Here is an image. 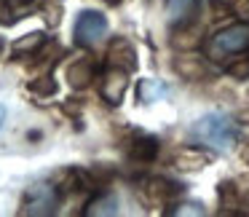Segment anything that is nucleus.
<instances>
[{
	"mask_svg": "<svg viewBox=\"0 0 249 217\" xmlns=\"http://www.w3.org/2000/svg\"><path fill=\"white\" fill-rule=\"evenodd\" d=\"M107 56H110V67H121V70H131V67L137 65V59H134V49H131L126 40H113L110 43V51H107Z\"/></svg>",
	"mask_w": 249,
	"mask_h": 217,
	"instance_id": "obj_8",
	"label": "nucleus"
},
{
	"mask_svg": "<svg viewBox=\"0 0 249 217\" xmlns=\"http://www.w3.org/2000/svg\"><path fill=\"white\" fill-rule=\"evenodd\" d=\"M129 156L134 158V161H153V158L158 156V142L153 140V137H137L134 142L129 145Z\"/></svg>",
	"mask_w": 249,
	"mask_h": 217,
	"instance_id": "obj_9",
	"label": "nucleus"
},
{
	"mask_svg": "<svg viewBox=\"0 0 249 217\" xmlns=\"http://www.w3.org/2000/svg\"><path fill=\"white\" fill-rule=\"evenodd\" d=\"M3 121H6V110L0 108V126H3Z\"/></svg>",
	"mask_w": 249,
	"mask_h": 217,
	"instance_id": "obj_17",
	"label": "nucleus"
},
{
	"mask_svg": "<svg viewBox=\"0 0 249 217\" xmlns=\"http://www.w3.org/2000/svg\"><path fill=\"white\" fill-rule=\"evenodd\" d=\"M115 212H118V201L113 196H102V199H94L83 215H115Z\"/></svg>",
	"mask_w": 249,
	"mask_h": 217,
	"instance_id": "obj_14",
	"label": "nucleus"
},
{
	"mask_svg": "<svg viewBox=\"0 0 249 217\" xmlns=\"http://www.w3.org/2000/svg\"><path fill=\"white\" fill-rule=\"evenodd\" d=\"M249 49V24H233L212 40L214 54H241Z\"/></svg>",
	"mask_w": 249,
	"mask_h": 217,
	"instance_id": "obj_4",
	"label": "nucleus"
},
{
	"mask_svg": "<svg viewBox=\"0 0 249 217\" xmlns=\"http://www.w3.org/2000/svg\"><path fill=\"white\" fill-rule=\"evenodd\" d=\"M107 33V19L99 11H81L75 19V43L78 46H94Z\"/></svg>",
	"mask_w": 249,
	"mask_h": 217,
	"instance_id": "obj_2",
	"label": "nucleus"
},
{
	"mask_svg": "<svg viewBox=\"0 0 249 217\" xmlns=\"http://www.w3.org/2000/svg\"><path fill=\"white\" fill-rule=\"evenodd\" d=\"M163 94H166V86H163L161 81L145 78V81L140 83V99H145V102H156V99L163 97Z\"/></svg>",
	"mask_w": 249,
	"mask_h": 217,
	"instance_id": "obj_13",
	"label": "nucleus"
},
{
	"mask_svg": "<svg viewBox=\"0 0 249 217\" xmlns=\"http://www.w3.org/2000/svg\"><path fill=\"white\" fill-rule=\"evenodd\" d=\"M94 75H97V67H94L91 59H78L67 67V81H70L72 89H86L91 86Z\"/></svg>",
	"mask_w": 249,
	"mask_h": 217,
	"instance_id": "obj_7",
	"label": "nucleus"
},
{
	"mask_svg": "<svg viewBox=\"0 0 249 217\" xmlns=\"http://www.w3.org/2000/svg\"><path fill=\"white\" fill-rule=\"evenodd\" d=\"M30 91L38 94V97H51V94L56 91V81H54V78H49V75L35 78V81L30 83Z\"/></svg>",
	"mask_w": 249,
	"mask_h": 217,
	"instance_id": "obj_15",
	"label": "nucleus"
},
{
	"mask_svg": "<svg viewBox=\"0 0 249 217\" xmlns=\"http://www.w3.org/2000/svg\"><path fill=\"white\" fill-rule=\"evenodd\" d=\"M126 86H129L126 70L110 67V70L102 75V81H99V94H102V99H107L110 105H118L121 97H124V91H126Z\"/></svg>",
	"mask_w": 249,
	"mask_h": 217,
	"instance_id": "obj_5",
	"label": "nucleus"
},
{
	"mask_svg": "<svg viewBox=\"0 0 249 217\" xmlns=\"http://www.w3.org/2000/svg\"><path fill=\"white\" fill-rule=\"evenodd\" d=\"M43 46H46V35L43 33H30L27 38H22V40H17V43H14V54L33 56L35 51H40Z\"/></svg>",
	"mask_w": 249,
	"mask_h": 217,
	"instance_id": "obj_10",
	"label": "nucleus"
},
{
	"mask_svg": "<svg viewBox=\"0 0 249 217\" xmlns=\"http://www.w3.org/2000/svg\"><path fill=\"white\" fill-rule=\"evenodd\" d=\"M179 193H182V188L177 182H169V180H150L145 185V199L156 206H163L169 201H174Z\"/></svg>",
	"mask_w": 249,
	"mask_h": 217,
	"instance_id": "obj_6",
	"label": "nucleus"
},
{
	"mask_svg": "<svg viewBox=\"0 0 249 217\" xmlns=\"http://www.w3.org/2000/svg\"><path fill=\"white\" fill-rule=\"evenodd\" d=\"M190 137L206 147H214V150H231L238 140V129L225 115H206L198 124H193Z\"/></svg>",
	"mask_w": 249,
	"mask_h": 217,
	"instance_id": "obj_1",
	"label": "nucleus"
},
{
	"mask_svg": "<svg viewBox=\"0 0 249 217\" xmlns=\"http://www.w3.org/2000/svg\"><path fill=\"white\" fill-rule=\"evenodd\" d=\"M24 14H27V8L19 6L17 0H0V24H3V27H11V24L19 22Z\"/></svg>",
	"mask_w": 249,
	"mask_h": 217,
	"instance_id": "obj_11",
	"label": "nucleus"
},
{
	"mask_svg": "<svg viewBox=\"0 0 249 217\" xmlns=\"http://www.w3.org/2000/svg\"><path fill=\"white\" fill-rule=\"evenodd\" d=\"M177 72H185V75L198 78V75H204V62L193 59V56H185V62L182 59L177 62Z\"/></svg>",
	"mask_w": 249,
	"mask_h": 217,
	"instance_id": "obj_16",
	"label": "nucleus"
},
{
	"mask_svg": "<svg viewBox=\"0 0 249 217\" xmlns=\"http://www.w3.org/2000/svg\"><path fill=\"white\" fill-rule=\"evenodd\" d=\"M59 188L56 185H46L38 182L35 188H30L27 199H24V209L22 215H54L56 204H59Z\"/></svg>",
	"mask_w": 249,
	"mask_h": 217,
	"instance_id": "obj_3",
	"label": "nucleus"
},
{
	"mask_svg": "<svg viewBox=\"0 0 249 217\" xmlns=\"http://www.w3.org/2000/svg\"><path fill=\"white\" fill-rule=\"evenodd\" d=\"M107 3H110V6H115V3H118V0H107Z\"/></svg>",
	"mask_w": 249,
	"mask_h": 217,
	"instance_id": "obj_18",
	"label": "nucleus"
},
{
	"mask_svg": "<svg viewBox=\"0 0 249 217\" xmlns=\"http://www.w3.org/2000/svg\"><path fill=\"white\" fill-rule=\"evenodd\" d=\"M196 6H198V0H169V19L182 22V19H188L196 11Z\"/></svg>",
	"mask_w": 249,
	"mask_h": 217,
	"instance_id": "obj_12",
	"label": "nucleus"
},
{
	"mask_svg": "<svg viewBox=\"0 0 249 217\" xmlns=\"http://www.w3.org/2000/svg\"><path fill=\"white\" fill-rule=\"evenodd\" d=\"M247 161H249V150H247Z\"/></svg>",
	"mask_w": 249,
	"mask_h": 217,
	"instance_id": "obj_19",
	"label": "nucleus"
}]
</instances>
